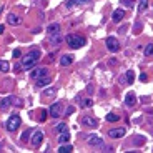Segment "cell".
<instances>
[{
    "mask_svg": "<svg viewBox=\"0 0 153 153\" xmlns=\"http://www.w3.org/2000/svg\"><path fill=\"white\" fill-rule=\"evenodd\" d=\"M67 43L70 48H82L83 45H85V38L80 37V35H75V34H70L67 37Z\"/></svg>",
    "mask_w": 153,
    "mask_h": 153,
    "instance_id": "1",
    "label": "cell"
},
{
    "mask_svg": "<svg viewBox=\"0 0 153 153\" xmlns=\"http://www.w3.org/2000/svg\"><path fill=\"white\" fill-rule=\"evenodd\" d=\"M20 125H22V118L18 117V115H12V117L7 120L5 128H7L10 133H13V132H17V130H18V127H20Z\"/></svg>",
    "mask_w": 153,
    "mask_h": 153,
    "instance_id": "2",
    "label": "cell"
},
{
    "mask_svg": "<svg viewBox=\"0 0 153 153\" xmlns=\"http://www.w3.org/2000/svg\"><path fill=\"white\" fill-rule=\"evenodd\" d=\"M105 45H106V48H108V52H111V53H115V52L120 50V42L115 37H108V38H106Z\"/></svg>",
    "mask_w": 153,
    "mask_h": 153,
    "instance_id": "3",
    "label": "cell"
},
{
    "mask_svg": "<svg viewBox=\"0 0 153 153\" xmlns=\"http://www.w3.org/2000/svg\"><path fill=\"white\" fill-rule=\"evenodd\" d=\"M32 140H30V145L32 146H35V148H38L40 145H42V141H43V133L40 132V130H37V132H32Z\"/></svg>",
    "mask_w": 153,
    "mask_h": 153,
    "instance_id": "4",
    "label": "cell"
},
{
    "mask_svg": "<svg viewBox=\"0 0 153 153\" xmlns=\"http://www.w3.org/2000/svg\"><path fill=\"white\" fill-rule=\"evenodd\" d=\"M82 125H83V127H88V128H97L98 122L93 117H83V118H82Z\"/></svg>",
    "mask_w": 153,
    "mask_h": 153,
    "instance_id": "5",
    "label": "cell"
},
{
    "mask_svg": "<svg viewBox=\"0 0 153 153\" xmlns=\"http://www.w3.org/2000/svg\"><path fill=\"white\" fill-rule=\"evenodd\" d=\"M50 117L52 118H58L60 115H62V105L60 103H53V105L50 106Z\"/></svg>",
    "mask_w": 153,
    "mask_h": 153,
    "instance_id": "6",
    "label": "cell"
},
{
    "mask_svg": "<svg viewBox=\"0 0 153 153\" xmlns=\"http://www.w3.org/2000/svg\"><path fill=\"white\" fill-rule=\"evenodd\" d=\"M30 75H32V78H35V80H37V78H40V76H43V75H48V68H45V67H42V68H34Z\"/></svg>",
    "mask_w": 153,
    "mask_h": 153,
    "instance_id": "7",
    "label": "cell"
},
{
    "mask_svg": "<svg viewBox=\"0 0 153 153\" xmlns=\"http://www.w3.org/2000/svg\"><path fill=\"white\" fill-rule=\"evenodd\" d=\"M88 145H90V146H103V140H102V136L90 135V136H88Z\"/></svg>",
    "mask_w": 153,
    "mask_h": 153,
    "instance_id": "8",
    "label": "cell"
},
{
    "mask_svg": "<svg viewBox=\"0 0 153 153\" xmlns=\"http://www.w3.org/2000/svg\"><path fill=\"white\" fill-rule=\"evenodd\" d=\"M38 60H35L34 57H30V55H27L25 58L22 60V68H32L35 63H37Z\"/></svg>",
    "mask_w": 153,
    "mask_h": 153,
    "instance_id": "9",
    "label": "cell"
},
{
    "mask_svg": "<svg viewBox=\"0 0 153 153\" xmlns=\"http://www.w3.org/2000/svg\"><path fill=\"white\" fill-rule=\"evenodd\" d=\"M50 82H52L50 75H43V76H40V78H37V87L38 88H43V87L50 85Z\"/></svg>",
    "mask_w": 153,
    "mask_h": 153,
    "instance_id": "10",
    "label": "cell"
},
{
    "mask_svg": "<svg viewBox=\"0 0 153 153\" xmlns=\"http://www.w3.org/2000/svg\"><path fill=\"white\" fill-rule=\"evenodd\" d=\"M108 136L110 138H122V136H125V128H113L108 132Z\"/></svg>",
    "mask_w": 153,
    "mask_h": 153,
    "instance_id": "11",
    "label": "cell"
},
{
    "mask_svg": "<svg viewBox=\"0 0 153 153\" xmlns=\"http://www.w3.org/2000/svg\"><path fill=\"white\" fill-rule=\"evenodd\" d=\"M7 22H9V25H13L17 27L22 23V18L18 17V15H15V13H9V17H7Z\"/></svg>",
    "mask_w": 153,
    "mask_h": 153,
    "instance_id": "12",
    "label": "cell"
},
{
    "mask_svg": "<svg viewBox=\"0 0 153 153\" xmlns=\"http://www.w3.org/2000/svg\"><path fill=\"white\" fill-rule=\"evenodd\" d=\"M135 103H136V97H135V93L133 92H130V93H127L125 95V105L127 106H135Z\"/></svg>",
    "mask_w": 153,
    "mask_h": 153,
    "instance_id": "13",
    "label": "cell"
},
{
    "mask_svg": "<svg viewBox=\"0 0 153 153\" xmlns=\"http://www.w3.org/2000/svg\"><path fill=\"white\" fill-rule=\"evenodd\" d=\"M62 34H53V35H48V42L52 43V45H60L62 43Z\"/></svg>",
    "mask_w": 153,
    "mask_h": 153,
    "instance_id": "14",
    "label": "cell"
},
{
    "mask_svg": "<svg viewBox=\"0 0 153 153\" xmlns=\"http://www.w3.org/2000/svg\"><path fill=\"white\" fill-rule=\"evenodd\" d=\"M125 17V10H122V9H117L113 12V15H111V18H113V22L115 23H118V22H122V18Z\"/></svg>",
    "mask_w": 153,
    "mask_h": 153,
    "instance_id": "15",
    "label": "cell"
},
{
    "mask_svg": "<svg viewBox=\"0 0 153 153\" xmlns=\"http://www.w3.org/2000/svg\"><path fill=\"white\" fill-rule=\"evenodd\" d=\"M73 63V57L72 55H63L62 58H60V65L62 67H68V65Z\"/></svg>",
    "mask_w": 153,
    "mask_h": 153,
    "instance_id": "16",
    "label": "cell"
},
{
    "mask_svg": "<svg viewBox=\"0 0 153 153\" xmlns=\"http://www.w3.org/2000/svg\"><path fill=\"white\" fill-rule=\"evenodd\" d=\"M60 23H52V25H48V28H47V32H48V35H53V34H60Z\"/></svg>",
    "mask_w": 153,
    "mask_h": 153,
    "instance_id": "17",
    "label": "cell"
},
{
    "mask_svg": "<svg viewBox=\"0 0 153 153\" xmlns=\"http://www.w3.org/2000/svg\"><path fill=\"white\" fill-rule=\"evenodd\" d=\"M9 106H10V98H9V97L2 98V102H0V110H2V111H7V110H9Z\"/></svg>",
    "mask_w": 153,
    "mask_h": 153,
    "instance_id": "18",
    "label": "cell"
},
{
    "mask_svg": "<svg viewBox=\"0 0 153 153\" xmlns=\"http://www.w3.org/2000/svg\"><path fill=\"white\" fill-rule=\"evenodd\" d=\"M57 140H58V143L62 145V143H68V140H70V135H68V132H62L58 135V138H57Z\"/></svg>",
    "mask_w": 153,
    "mask_h": 153,
    "instance_id": "19",
    "label": "cell"
},
{
    "mask_svg": "<svg viewBox=\"0 0 153 153\" xmlns=\"http://www.w3.org/2000/svg\"><path fill=\"white\" fill-rule=\"evenodd\" d=\"M55 93H57L55 88H48V90H43V92H42V97L43 98H53V97H55Z\"/></svg>",
    "mask_w": 153,
    "mask_h": 153,
    "instance_id": "20",
    "label": "cell"
},
{
    "mask_svg": "<svg viewBox=\"0 0 153 153\" xmlns=\"http://www.w3.org/2000/svg\"><path fill=\"white\" fill-rule=\"evenodd\" d=\"M10 105H15V106H22L23 105V100H20L18 97H13V95H10Z\"/></svg>",
    "mask_w": 153,
    "mask_h": 153,
    "instance_id": "21",
    "label": "cell"
},
{
    "mask_svg": "<svg viewBox=\"0 0 153 153\" xmlns=\"http://www.w3.org/2000/svg\"><path fill=\"white\" fill-rule=\"evenodd\" d=\"M125 80H127V83H128V85H132V83H133V80H135V73H133L132 70H128V72L125 73Z\"/></svg>",
    "mask_w": 153,
    "mask_h": 153,
    "instance_id": "22",
    "label": "cell"
},
{
    "mask_svg": "<svg viewBox=\"0 0 153 153\" xmlns=\"http://www.w3.org/2000/svg\"><path fill=\"white\" fill-rule=\"evenodd\" d=\"M105 118H106V122H110V123H115V122H118V120H120V117H118L117 113H106Z\"/></svg>",
    "mask_w": 153,
    "mask_h": 153,
    "instance_id": "23",
    "label": "cell"
},
{
    "mask_svg": "<svg viewBox=\"0 0 153 153\" xmlns=\"http://www.w3.org/2000/svg\"><path fill=\"white\" fill-rule=\"evenodd\" d=\"M58 152H60V153L73 152V146H72V145H65V143H62V145H60V148H58Z\"/></svg>",
    "mask_w": 153,
    "mask_h": 153,
    "instance_id": "24",
    "label": "cell"
},
{
    "mask_svg": "<svg viewBox=\"0 0 153 153\" xmlns=\"http://www.w3.org/2000/svg\"><path fill=\"white\" fill-rule=\"evenodd\" d=\"M28 55H30V57H34L35 60H40V57H42V52L38 50V48H34V50H30V52H28Z\"/></svg>",
    "mask_w": 153,
    "mask_h": 153,
    "instance_id": "25",
    "label": "cell"
},
{
    "mask_svg": "<svg viewBox=\"0 0 153 153\" xmlns=\"http://www.w3.org/2000/svg\"><path fill=\"white\" fill-rule=\"evenodd\" d=\"M148 7V0H138V10L140 12H145Z\"/></svg>",
    "mask_w": 153,
    "mask_h": 153,
    "instance_id": "26",
    "label": "cell"
},
{
    "mask_svg": "<svg viewBox=\"0 0 153 153\" xmlns=\"http://www.w3.org/2000/svg\"><path fill=\"white\" fill-rule=\"evenodd\" d=\"M9 70H10L9 62H5V60H0V72H9Z\"/></svg>",
    "mask_w": 153,
    "mask_h": 153,
    "instance_id": "27",
    "label": "cell"
},
{
    "mask_svg": "<svg viewBox=\"0 0 153 153\" xmlns=\"http://www.w3.org/2000/svg\"><path fill=\"white\" fill-rule=\"evenodd\" d=\"M32 132H34V130H32V128H28V130H25V132L22 133V141H28V138H30V135H32Z\"/></svg>",
    "mask_w": 153,
    "mask_h": 153,
    "instance_id": "28",
    "label": "cell"
},
{
    "mask_svg": "<svg viewBox=\"0 0 153 153\" xmlns=\"http://www.w3.org/2000/svg\"><path fill=\"white\" fill-rule=\"evenodd\" d=\"M75 5H82V2L80 0H67V2H65V7H68V9H72Z\"/></svg>",
    "mask_w": 153,
    "mask_h": 153,
    "instance_id": "29",
    "label": "cell"
},
{
    "mask_svg": "<svg viewBox=\"0 0 153 153\" xmlns=\"http://www.w3.org/2000/svg\"><path fill=\"white\" fill-rule=\"evenodd\" d=\"M55 130H57L58 133H62V132H68V127H67V123H58V125L55 127Z\"/></svg>",
    "mask_w": 153,
    "mask_h": 153,
    "instance_id": "30",
    "label": "cell"
},
{
    "mask_svg": "<svg viewBox=\"0 0 153 153\" xmlns=\"http://www.w3.org/2000/svg\"><path fill=\"white\" fill-rule=\"evenodd\" d=\"M152 52H153V43H148L145 47V57H152Z\"/></svg>",
    "mask_w": 153,
    "mask_h": 153,
    "instance_id": "31",
    "label": "cell"
},
{
    "mask_svg": "<svg viewBox=\"0 0 153 153\" xmlns=\"http://www.w3.org/2000/svg\"><path fill=\"white\" fill-rule=\"evenodd\" d=\"M92 105H93V100H90V98H85V100L82 102V106H83V108H88V106H92Z\"/></svg>",
    "mask_w": 153,
    "mask_h": 153,
    "instance_id": "32",
    "label": "cell"
},
{
    "mask_svg": "<svg viewBox=\"0 0 153 153\" xmlns=\"http://www.w3.org/2000/svg\"><path fill=\"white\" fill-rule=\"evenodd\" d=\"M133 143H135V145H143L145 143V136H135Z\"/></svg>",
    "mask_w": 153,
    "mask_h": 153,
    "instance_id": "33",
    "label": "cell"
},
{
    "mask_svg": "<svg viewBox=\"0 0 153 153\" xmlns=\"http://www.w3.org/2000/svg\"><path fill=\"white\" fill-rule=\"evenodd\" d=\"M42 113H40V122H45V118H47V110H40Z\"/></svg>",
    "mask_w": 153,
    "mask_h": 153,
    "instance_id": "34",
    "label": "cell"
},
{
    "mask_svg": "<svg viewBox=\"0 0 153 153\" xmlns=\"http://www.w3.org/2000/svg\"><path fill=\"white\" fill-rule=\"evenodd\" d=\"M148 80V75L146 73H140V82H146Z\"/></svg>",
    "mask_w": 153,
    "mask_h": 153,
    "instance_id": "35",
    "label": "cell"
},
{
    "mask_svg": "<svg viewBox=\"0 0 153 153\" xmlns=\"http://www.w3.org/2000/svg\"><path fill=\"white\" fill-rule=\"evenodd\" d=\"M73 110H75L73 106H68V108H67V111H65V113H67V115H72V113H73Z\"/></svg>",
    "mask_w": 153,
    "mask_h": 153,
    "instance_id": "36",
    "label": "cell"
},
{
    "mask_svg": "<svg viewBox=\"0 0 153 153\" xmlns=\"http://www.w3.org/2000/svg\"><path fill=\"white\" fill-rule=\"evenodd\" d=\"M13 57H15V58H17V57H20V50H18V48H15V50H13Z\"/></svg>",
    "mask_w": 153,
    "mask_h": 153,
    "instance_id": "37",
    "label": "cell"
},
{
    "mask_svg": "<svg viewBox=\"0 0 153 153\" xmlns=\"http://www.w3.org/2000/svg\"><path fill=\"white\" fill-rule=\"evenodd\" d=\"M13 68H15V72H20V70H22V63H17Z\"/></svg>",
    "mask_w": 153,
    "mask_h": 153,
    "instance_id": "38",
    "label": "cell"
},
{
    "mask_svg": "<svg viewBox=\"0 0 153 153\" xmlns=\"http://www.w3.org/2000/svg\"><path fill=\"white\" fill-rule=\"evenodd\" d=\"M140 27H141V23H140V22H138V23H136V25H135V32H136V34H138V30H140Z\"/></svg>",
    "mask_w": 153,
    "mask_h": 153,
    "instance_id": "39",
    "label": "cell"
},
{
    "mask_svg": "<svg viewBox=\"0 0 153 153\" xmlns=\"http://www.w3.org/2000/svg\"><path fill=\"white\" fill-rule=\"evenodd\" d=\"M4 30H5V27L2 25V23H0V34H4Z\"/></svg>",
    "mask_w": 153,
    "mask_h": 153,
    "instance_id": "40",
    "label": "cell"
}]
</instances>
